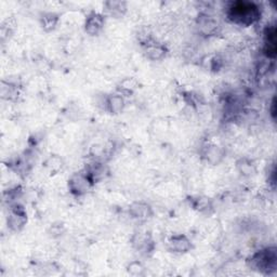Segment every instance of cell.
Returning a JSON list of instances; mask_svg holds the SVG:
<instances>
[{
    "label": "cell",
    "mask_w": 277,
    "mask_h": 277,
    "mask_svg": "<svg viewBox=\"0 0 277 277\" xmlns=\"http://www.w3.org/2000/svg\"><path fill=\"white\" fill-rule=\"evenodd\" d=\"M203 156L207 159L208 162L213 165L219 164L220 161L223 159L224 153L221 148H219L217 145H209L205 149V152H203Z\"/></svg>",
    "instance_id": "12"
},
{
    "label": "cell",
    "mask_w": 277,
    "mask_h": 277,
    "mask_svg": "<svg viewBox=\"0 0 277 277\" xmlns=\"http://www.w3.org/2000/svg\"><path fill=\"white\" fill-rule=\"evenodd\" d=\"M93 182L92 178L89 176L87 171H85V172L73 175L68 181V187L73 194L76 195V196H80V195L88 193V191L92 187Z\"/></svg>",
    "instance_id": "3"
},
{
    "label": "cell",
    "mask_w": 277,
    "mask_h": 277,
    "mask_svg": "<svg viewBox=\"0 0 277 277\" xmlns=\"http://www.w3.org/2000/svg\"><path fill=\"white\" fill-rule=\"evenodd\" d=\"M104 16L97 12H91L87 16L85 22V29L87 34L90 36L99 35V32L104 27Z\"/></svg>",
    "instance_id": "6"
},
{
    "label": "cell",
    "mask_w": 277,
    "mask_h": 277,
    "mask_svg": "<svg viewBox=\"0 0 277 277\" xmlns=\"http://www.w3.org/2000/svg\"><path fill=\"white\" fill-rule=\"evenodd\" d=\"M227 18L237 25L249 26L261 18V11L254 3L237 2L232 4L227 10Z\"/></svg>",
    "instance_id": "1"
},
{
    "label": "cell",
    "mask_w": 277,
    "mask_h": 277,
    "mask_svg": "<svg viewBox=\"0 0 277 277\" xmlns=\"http://www.w3.org/2000/svg\"><path fill=\"white\" fill-rule=\"evenodd\" d=\"M193 248L192 241L185 235L178 234L170 237L168 241V249L177 255H183Z\"/></svg>",
    "instance_id": "4"
},
{
    "label": "cell",
    "mask_w": 277,
    "mask_h": 277,
    "mask_svg": "<svg viewBox=\"0 0 277 277\" xmlns=\"http://www.w3.org/2000/svg\"><path fill=\"white\" fill-rule=\"evenodd\" d=\"M198 27L203 35L210 36V35H215L218 31L219 24L217 23L216 20L211 18V16L202 15L198 20Z\"/></svg>",
    "instance_id": "9"
},
{
    "label": "cell",
    "mask_w": 277,
    "mask_h": 277,
    "mask_svg": "<svg viewBox=\"0 0 277 277\" xmlns=\"http://www.w3.org/2000/svg\"><path fill=\"white\" fill-rule=\"evenodd\" d=\"M248 265L251 270L265 275L276 271L277 255L275 248H265L257 251L248 260Z\"/></svg>",
    "instance_id": "2"
},
{
    "label": "cell",
    "mask_w": 277,
    "mask_h": 277,
    "mask_svg": "<svg viewBox=\"0 0 277 277\" xmlns=\"http://www.w3.org/2000/svg\"><path fill=\"white\" fill-rule=\"evenodd\" d=\"M132 244L133 247L136 250H140L141 252L151 251L153 246V240L151 238V236L146 233H138L133 236Z\"/></svg>",
    "instance_id": "11"
},
{
    "label": "cell",
    "mask_w": 277,
    "mask_h": 277,
    "mask_svg": "<svg viewBox=\"0 0 277 277\" xmlns=\"http://www.w3.org/2000/svg\"><path fill=\"white\" fill-rule=\"evenodd\" d=\"M27 221L26 213L23 207L15 205L10 209L9 216H8V226L12 231H20L23 229Z\"/></svg>",
    "instance_id": "5"
},
{
    "label": "cell",
    "mask_w": 277,
    "mask_h": 277,
    "mask_svg": "<svg viewBox=\"0 0 277 277\" xmlns=\"http://www.w3.org/2000/svg\"><path fill=\"white\" fill-rule=\"evenodd\" d=\"M128 272L131 275H142L144 273V267L140 262L134 261L129 264Z\"/></svg>",
    "instance_id": "16"
},
{
    "label": "cell",
    "mask_w": 277,
    "mask_h": 277,
    "mask_svg": "<svg viewBox=\"0 0 277 277\" xmlns=\"http://www.w3.org/2000/svg\"><path fill=\"white\" fill-rule=\"evenodd\" d=\"M58 15H55L54 13H47L43 16L42 19V24H43V27L49 31V30H52L56 23H58Z\"/></svg>",
    "instance_id": "15"
},
{
    "label": "cell",
    "mask_w": 277,
    "mask_h": 277,
    "mask_svg": "<svg viewBox=\"0 0 277 277\" xmlns=\"http://www.w3.org/2000/svg\"><path fill=\"white\" fill-rule=\"evenodd\" d=\"M237 168L238 170L240 171V174L244 175V176H247V177H250L255 174V165L252 164V161L247 159V158H244V159H240L237 161Z\"/></svg>",
    "instance_id": "14"
},
{
    "label": "cell",
    "mask_w": 277,
    "mask_h": 277,
    "mask_svg": "<svg viewBox=\"0 0 277 277\" xmlns=\"http://www.w3.org/2000/svg\"><path fill=\"white\" fill-rule=\"evenodd\" d=\"M129 213L132 218L140 220V221H144V220H148L152 216L153 211L148 202L134 201L130 206Z\"/></svg>",
    "instance_id": "7"
},
{
    "label": "cell",
    "mask_w": 277,
    "mask_h": 277,
    "mask_svg": "<svg viewBox=\"0 0 277 277\" xmlns=\"http://www.w3.org/2000/svg\"><path fill=\"white\" fill-rule=\"evenodd\" d=\"M145 52L146 56L152 61H160L166 56L167 49L165 46L160 44L149 42L145 46Z\"/></svg>",
    "instance_id": "8"
},
{
    "label": "cell",
    "mask_w": 277,
    "mask_h": 277,
    "mask_svg": "<svg viewBox=\"0 0 277 277\" xmlns=\"http://www.w3.org/2000/svg\"><path fill=\"white\" fill-rule=\"evenodd\" d=\"M105 8H107L108 13L115 16V18H120V16H123L127 11L126 3H121V2L107 3L105 4Z\"/></svg>",
    "instance_id": "13"
},
{
    "label": "cell",
    "mask_w": 277,
    "mask_h": 277,
    "mask_svg": "<svg viewBox=\"0 0 277 277\" xmlns=\"http://www.w3.org/2000/svg\"><path fill=\"white\" fill-rule=\"evenodd\" d=\"M105 108L112 114H118L125 108V99L121 94L109 95L105 100Z\"/></svg>",
    "instance_id": "10"
}]
</instances>
